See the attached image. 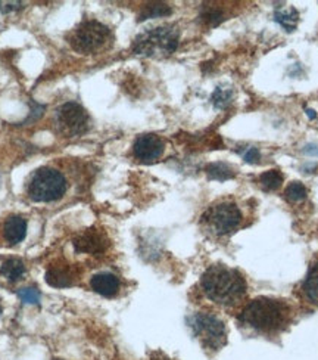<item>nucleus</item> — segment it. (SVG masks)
Returning <instances> with one entry per match:
<instances>
[{
	"label": "nucleus",
	"instance_id": "obj_11",
	"mask_svg": "<svg viewBox=\"0 0 318 360\" xmlns=\"http://www.w3.org/2000/svg\"><path fill=\"white\" fill-rule=\"evenodd\" d=\"M90 286L94 293H98L102 297H115L120 291V280L114 275V273H98L94 275L90 280Z\"/></svg>",
	"mask_w": 318,
	"mask_h": 360
},
{
	"label": "nucleus",
	"instance_id": "obj_22",
	"mask_svg": "<svg viewBox=\"0 0 318 360\" xmlns=\"http://www.w3.org/2000/svg\"><path fill=\"white\" fill-rule=\"evenodd\" d=\"M306 195H308V191H306L305 185L301 182H292L290 185H288L285 191L286 200L290 203H301L306 198Z\"/></svg>",
	"mask_w": 318,
	"mask_h": 360
},
{
	"label": "nucleus",
	"instance_id": "obj_9",
	"mask_svg": "<svg viewBox=\"0 0 318 360\" xmlns=\"http://www.w3.org/2000/svg\"><path fill=\"white\" fill-rule=\"evenodd\" d=\"M165 149L162 139L153 133L140 135L133 144V155L140 162H153L157 161Z\"/></svg>",
	"mask_w": 318,
	"mask_h": 360
},
{
	"label": "nucleus",
	"instance_id": "obj_16",
	"mask_svg": "<svg viewBox=\"0 0 318 360\" xmlns=\"http://www.w3.org/2000/svg\"><path fill=\"white\" fill-rule=\"evenodd\" d=\"M173 14V9L170 5L157 2V3H148L143 6V9L140 10L139 14V21H146V19H153V18H164L170 17Z\"/></svg>",
	"mask_w": 318,
	"mask_h": 360
},
{
	"label": "nucleus",
	"instance_id": "obj_13",
	"mask_svg": "<svg viewBox=\"0 0 318 360\" xmlns=\"http://www.w3.org/2000/svg\"><path fill=\"white\" fill-rule=\"evenodd\" d=\"M27 237V220L22 216H9L3 225V239L9 246H17Z\"/></svg>",
	"mask_w": 318,
	"mask_h": 360
},
{
	"label": "nucleus",
	"instance_id": "obj_10",
	"mask_svg": "<svg viewBox=\"0 0 318 360\" xmlns=\"http://www.w3.org/2000/svg\"><path fill=\"white\" fill-rule=\"evenodd\" d=\"M73 246L77 252L81 254H89V255H100L108 248L109 242L108 238L102 234L100 230L96 229H89L86 232H82L81 235H78Z\"/></svg>",
	"mask_w": 318,
	"mask_h": 360
},
{
	"label": "nucleus",
	"instance_id": "obj_3",
	"mask_svg": "<svg viewBox=\"0 0 318 360\" xmlns=\"http://www.w3.org/2000/svg\"><path fill=\"white\" fill-rule=\"evenodd\" d=\"M180 43V30L175 26H161L145 30L134 39L132 49L136 55L148 58H167Z\"/></svg>",
	"mask_w": 318,
	"mask_h": 360
},
{
	"label": "nucleus",
	"instance_id": "obj_24",
	"mask_svg": "<svg viewBox=\"0 0 318 360\" xmlns=\"http://www.w3.org/2000/svg\"><path fill=\"white\" fill-rule=\"evenodd\" d=\"M239 154L246 162H249V164H256L259 158H261V154H259L258 148L255 146H246L243 149H239Z\"/></svg>",
	"mask_w": 318,
	"mask_h": 360
},
{
	"label": "nucleus",
	"instance_id": "obj_25",
	"mask_svg": "<svg viewBox=\"0 0 318 360\" xmlns=\"http://www.w3.org/2000/svg\"><path fill=\"white\" fill-rule=\"evenodd\" d=\"M150 360H171L170 357H167V356H165L164 353H155V354H153L152 356V359Z\"/></svg>",
	"mask_w": 318,
	"mask_h": 360
},
{
	"label": "nucleus",
	"instance_id": "obj_2",
	"mask_svg": "<svg viewBox=\"0 0 318 360\" xmlns=\"http://www.w3.org/2000/svg\"><path fill=\"white\" fill-rule=\"evenodd\" d=\"M245 327L261 334H277L286 328L290 320V307L283 300L258 297L249 301L239 315Z\"/></svg>",
	"mask_w": 318,
	"mask_h": 360
},
{
	"label": "nucleus",
	"instance_id": "obj_8",
	"mask_svg": "<svg viewBox=\"0 0 318 360\" xmlns=\"http://www.w3.org/2000/svg\"><path fill=\"white\" fill-rule=\"evenodd\" d=\"M56 130L65 137H77L85 135L90 127L87 111L77 102H65L55 112Z\"/></svg>",
	"mask_w": 318,
	"mask_h": 360
},
{
	"label": "nucleus",
	"instance_id": "obj_20",
	"mask_svg": "<svg viewBox=\"0 0 318 360\" xmlns=\"http://www.w3.org/2000/svg\"><path fill=\"white\" fill-rule=\"evenodd\" d=\"M233 96H234V92L231 89L220 86L214 90V94H212L211 102L215 108L224 110V108H227L230 103L233 102Z\"/></svg>",
	"mask_w": 318,
	"mask_h": 360
},
{
	"label": "nucleus",
	"instance_id": "obj_19",
	"mask_svg": "<svg viewBox=\"0 0 318 360\" xmlns=\"http://www.w3.org/2000/svg\"><path fill=\"white\" fill-rule=\"evenodd\" d=\"M283 180H285V178H283L281 171L267 170L261 174V176H259V187H261L267 192H273V191H277L281 187Z\"/></svg>",
	"mask_w": 318,
	"mask_h": 360
},
{
	"label": "nucleus",
	"instance_id": "obj_7",
	"mask_svg": "<svg viewBox=\"0 0 318 360\" xmlns=\"http://www.w3.org/2000/svg\"><path fill=\"white\" fill-rule=\"evenodd\" d=\"M188 327L206 350L218 352L227 343L226 323L212 313H195L188 318Z\"/></svg>",
	"mask_w": 318,
	"mask_h": 360
},
{
	"label": "nucleus",
	"instance_id": "obj_15",
	"mask_svg": "<svg viewBox=\"0 0 318 360\" xmlns=\"http://www.w3.org/2000/svg\"><path fill=\"white\" fill-rule=\"evenodd\" d=\"M26 275V264L21 259H8L0 266V276L9 282H17Z\"/></svg>",
	"mask_w": 318,
	"mask_h": 360
},
{
	"label": "nucleus",
	"instance_id": "obj_12",
	"mask_svg": "<svg viewBox=\"0 0 318 360\" xmlns=\"http://www.w3.org/2000/svg\"><path fill=\"white\" fill-rule=\"evenodd\" d=\"M46 282L53 288H68L73 286L76 282V273L73 267L67 264L51 266L46 272Z\"/></svg>",
	"mask_w": 318,
	"mask_h": 360
},
{
	"label": "nucleus",
	"instance_id": "obj_26",
	"mask_svg": "<svg viewBox=\"0 0 318 360\" xmlns=\"http://www.w3.org/2000/svg\"><path fill=\"white\" fill-rule=\"evenodd\" d=\"M2 311H3V307H2V300H0V315H2Z\"/></svg>",
	"mask_w": 318,
	"mask_h": 360
},
{
	"label": "nucleus",
	"instance_id": "obj_14",
	"mask_svg": "<svg viewBox=\"0 0 318 360\" xmlns=\"http://www.w3.org/2000/svg\"><path fill=\"white\" fill-rule=\"evenodd\" d=\"M302 293L311 305L318 306V260L314 262L302 284Z\"/></svg>",
	"mask_w": 318,
	"mask_h": 360
},
{
	"label": "nucleus",
	"instance_id": "obj_5",
	"mask_svg": "<svg viewBox=\"0 0 318 360\" xmlns=\"http://www.w3.org/2000/svg\"><path fill=\"white\" fill-rule=\"evenodd\" d=\"M68 189L64 174L53 167H40L33 173L27 194L34 203H53L61 200Z\"/></svg>",
	"mask_w": 318,
	"mask_h": 360
},
{
	"label": "nucleus",
	"instance_id": "obj_1",
	"mask_svg": "<svg viewBox=\"0 0 318 360\" xmlns=\"http://www.w3.org/2000/svg\"><path fill=\"white\" fill-rule=\"evenodd\" d=\"M202 291L212 303L230 307L236 306L246 295L247 284L238 269L224 264L209 266L200 280Z\"/></svg>",
	"mask_w": 318,
	"mask_h": 360
},
{
	"label": "nucleus",
	"instance_id": "obj_18",
	"mask_svg": "<svg viewBox=\"0 0 318 360\" xmlns=\"http://www.w3.org/2000/svg\"><path fill=\"white\" fill-rule=\"evenodd\" d=\"M208 178L212 180H230L236 176V171L231 166L226 164V162H211L205 169Z\"/></svg>",
	"mask_w": 318,
	"mask_h": 360
},
{
	"label": "nucleus",
	"instance_id": "obj_17",
	"mask_svg": "<svg viewBox=\"0 0 318 360\" xmlns=\"http://www.w3.org/2000/svg\"><path fill=\"white\" fill-rule=\"evenodd\" d=\"M274 19L286 31H293L298 26L299 14L294 8H286V9L281 8V9H277L274 12Z\"/></svg>",
	"mask_w": 318,
	"mask_h": 360
},
{
	"label": "nucleus",
	"instance_id": "obj_21",
	"mask_svg": "<svg viewBox=\"0 0 318 360\" xmlns=\"http://www.w3.org/2000/svg\"><path fill=\"white\" fill-rule=\"evenodd\" d=\"M200 19H202L204 24L209 27H217L224 19H226V17H224V12L221 9L214 6H206L204 8L202 14H200Z\"/></svg>",
	"mask_w": 318,
	"mask_h": 360
},
{
	"label": "nucleus",
	"instance_id": "obj_23",
	"mask_svg": "<svg viewBox=\"0 0 318 360\" xmlns=\"http://www.w3.org/2000/svg\"><path fill=\"white\" fill-rule=\"evenodd\" d=\"M18 297L26 305H39L42 294L37 288L33 286H27V288H21L18 291Z\"/></svg>",
	"mask_w": 318,
	"mask_h": 360
},
{
	"label": "nucleus",
	"instance_id": "obj_4",
	"mask_svg": "<svg viewBox=\"0 0 318 360\" xmlns=\"http://www.w3.org/2000/svg\"><path fill=\"white\" fill-rule=\"evenodd\" d=\"M112 40L114 36L111 28L96 19L82 21L68 36L71 48L82 55H91L108 49Z\"/></svg>",
	"mask_w": 318,
	"mask_h": 360
},
{
	"label": "nucleus",
	"instance_id": "obj_6",
	"mask_svg": "<svg viewBox=\"0 0 318 360\" xmlns=\"http://www.w3.org/2000/svg\"><path fill=\"white\" fill-rule=\"evenodd\" d=\"M243 223L240 207L233 201H220L211 205L202 216V225L215 237H227Z\"/></svg>",
	"mask_w": 318,
	"mask_h": 360
}]
</instances>
